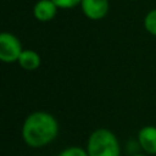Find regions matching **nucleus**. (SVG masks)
I'll use <instances>...</instances> for the list:
<instances>
[{
    "mask_svg": "<svg viewBox=\"0 0 156 156\" xmlns=\"http://www.w3.org/2000/svg\"><path fill=\"white\" fill-rule=\"evenodd\" d=\"M58 123L56 118L45 111H35L28 115L22 126V138L24 143L34 149L43 147L56 139Z\"/></svg>",
    "mask_w": 156,
    "mask_h": 156,
    "instance_id": "obj_1",
    "label": "nucleus"
},
{
    "mask_svg": "<svg viewBox=\"0 0 156 156\" xmlns=\"http://www.w3.org/2000/svg\"><path fill=\"white\" fill-rule=\"evenodd\" d=\"M58 156H89L87 150L79 146H68L60 152Z\"/></svg>",
    "mask_w": 156,
    "mask_h": 156,
    "instance_id": "obj_9",
    "label": "nucleus"
},
{
    "mask_svg": "<svg viewBox=\"0 0 156 156\" xmlns=\"http://www.w3.org/2000/svg\"><path fill=\"white\" fill-rule=\"evenodd\" d=\"M54 4L57 6V9H63V10H68V9H73L77 5H80L82 0H52Z\"/></svg>",
    "mask_w": 156,
    "mask_h": 156,
    "instance_id": "obj_10",
    "label": "nucleus"
},
{
    "mask_svg": "<svg viewBox=\"0 0 156 156\" xmlns=\"http://www.w3.org/2000/svg\"><path fill=\"white\" fill-rule=\"evenodd\" d=\"M144 27L146 32L156 37V9L149 11L144 17Z\"/></svg>",
    "mask_w": 156,
    "mask_h": 156,
    "instance_id": "obj_8",
    "label": "nucleus"
},
{
    "mask_svg": "<svg viewBox=\"0 0 156 156\" xmlns=\"http://www.w3.org/2000/svg\"><path fill=\"white\" fill-rule=\"evenodd\" d=\"M57 12V6L52 0H38L33 7V15L39 22L51 21Z\"/></svg>",
    "mask_w": 156,
    "mask_h": 156,
    "instance_id": "obj_6",
    "label": "nucleus"
},
{
    "mask_svg": "<svg viewBox=\"0 0 156 156\" xmlns=\"http://www.w3.org/2000/svg\"><path fill=\"white\" fill-rule=\"evenodd\" d=\"M138 143L146 154L156 155V127H143L138 133Z\"/></svg>",
    "mask_w": 156,
    "mask_h": 156,
    "instance_id": "obj_5",
    "label": "nucleus"
},
{
    "mask_svg": "<svg viewBox=\"0 0 156 156\" xmlns=\"http://www.w3.org/2000/svg\"><path fill=\"white\" fill-rule=\"evenodd\" d=\"M80 7L84 16L93 21L102 20L108 12V0H82Z\"/></svg>",
    "mask_w": 156,
    "mask_h": 156,
    "instance_id": "obj_4",
    "label": "nucleus"
},
{
    "mask_svg": "<svg viewBox=\"0 0 156 156\" xmlns=\"http://www.w3.org/2000/svg\"><path fill=\"white\" fill-rule=\"evenodd\" d=\"M22 51V44L16 35L7 32H2L0 34V60L2 62H17Z\"/></svg>",
    "mask_w": 156,
    "mask_h": 156,
    "instance_id": "obj_3",
    "label": "nucleus"
},
{
    "mask_svg": "<svg viewBox=\"0 0 156 156\" xmlns=\"http://www.w3.org/2000/svg\"><path fill=\"white\" fill-rule=\"evenodd\" d=\"M17 62L26 71H35L37 68H39V66L41 63V58H40V55L37 51L29 49V50H23L22 51Z\"/></svg>",
    "mask_w": 156,
    "mask_h": 156,
    "instance_id": "obj_7",
    "label": "nucleus"
},
{
    "mask_svg": "<svg viewBox=\"0 0 156 156\" xmlns=\"http://www.w3.org/2000/svg\"><path fill=\"white\" fill-rule=\"evenodd\" d=\"M134 156H145V155H140V154H139V155H134Z\"/></svg>",
    "mask_w": 156,
    "mask_h": 156,
    "instance_id": "obj_11",
    "label": "nucleus"
},
{
    "mask_svg": "<svg viewBox=\"0 0 156 156\" xmlns=\"http://www.w3.org/2000/svg\"><path fill=\"white\" fill-rule=\"evenodd\" d=\"M85 150L89 156H121L117 136L106 128H98L89 135Z\"/></svg>",
    "mask_w": 156,
    "mask_h": 156,
    "instance_id": "obj_2",
    "label": "nucleus"
}]
</instances>
